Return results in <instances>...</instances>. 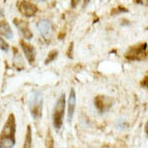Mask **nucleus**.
Instances as JSON below:
<instances>
[{"label": "nucleus", "mask_w": 148, "mask_h": 148, "mask_svg": "<svg viewBox=\"0 0 148 148\" xmlns=\"http://www.w3.org/2000/svg\"><path fill=\"white\" fill-rule=\"evenodd\" d=\"M16 123L13 114H10L0 133V148H13L15 146Z\"/></svg>", "instance_id": "obj_1"}, {"label": "nucleus", "mask_w": 148, "mask_h": 148, "mask_svg": "<svg viewBox=\"0 0 148 148\" xmlns=\"http://www.w3.org/2000/svg\"><path fill=\"white\" fill-rule=\"evenodd\" d=\"M64 108H65V96H64V94H62L57 100L56 105L54 107L53 116H52V119H53V125L56 130H59L62 126Z\"/></svg>", "instance_id": "obj_2"}, {"label": "nucleus", "mask_w": 148, "mask_h": 148, "mask_svg": "<svg viewBox=\"0 0 148 148\" xmlns=\"http://www.w3.org/2000/svg\"><path fill=\"white\" fill-rule=\"evenodd\" d=\"M30 111L35 120L40 119L42 113V95L40 92L37 91L33 95L30 103Z\"/></svg>", "instance_id": "obj_3"}, {"label": "nucleus", "mask_w": 148, "mask_h": 148, "mask_svg": "<svg viewBox=\"0 0 148 148\" xmlns=\"http://www.w3.org/2000/svg\"><path fill=\"white\" fill-rule=\"evenodd\" d=\"M144 56H146V45L145 44L130 47L127 53H125V56L130 59H138V60L144 58Z\"/></svg>", "instance_id": "obj_4"}, {"label": "nucleus", "mask_w": 148, "mask_h": 148, "mask_svg": "<svg viewBox=\"0 0 148 148\" xmlns=\"http://www.w3.org/2000/svg\"><path fill=\"white\" fill-rule=\"evenodd\" d=\"M38 30H39V33L42 38L49 39L52 33V26L49 21L40 20V22L38 23Z\"/></svg>", "instance_id": "obj_5"}, {"label": "nucleus", "mask_w": 148, "mask_h": 148, "mask_svg": "<svg viewBox=\"0 0 148 148\" xmlns=\"http://www.w3.org/2000/svg\"><path fill=\"white\" fill-rule=\"evenodd\" d=\"M37 7L34 4L30 3L28 1H22L20 4V11L22 12L23 15H25L26 17H32L37 12Z\"/></svg>", "instance_id": "obj_6"}, {"label": "nucleus", "mask_w": 148, "mask_h": 148, "mask_svg": "<svg viewBox=\"0 0 148 148\" xmlns=\"http://www.w3.org/2000/svg\"><path fill=\"white\" fill-rule=\"evenodd\" d=\"M14 23H15V25L17 26L19 31L21 32V34L24 36V38L27 40H30L31 38L33 37V34L32 32L30 31V29H29V26L27 23L23 22V21L21 20H14Z\"/></svg>", "instance_id": "obj_7"}, {"label": "nucleus", "mask_w": 148, "mask_h": 148, "mask_svg": "<svg viewBox=\"0 0 148 148\" xmlns=\"http://www.w3.org/2000/svg\"><path fill=\"white\" fill-rule=\"evenodd\" d=\"M107 100V97H104V96H98L95 100V104H96V107L98 108L100 112H106L110 107L112 106V103L111 101L106 102Z\"/></svg>", "instance_id": "obj_8"}, {"label": "nucleus", "mask_w": 148, "mask_h": 148, "mask_svg": "<svg viewBox=\"0 0 148 148\" xmlns=\"http://www.w3.org/2000/svg\"><path fill=\"white\" fill-rule=\"evenodd\" d=\"M75 105H76V96H75V91L74 89L70 90V96H69V101H68V121H71L74 114V110H75Z\"/></svg>", "instance_id": "obj_9"}, {"label": "nucleus", "mask_w": 148, "mask_h": 148, "mask_svg": "<svg viewBox=\"0 0 148 148\" xmlns=\"http://www.w3.org/2000/svg\"><path fill=\"white\" fill-rule=\"evenodd\" d=\"M21 45H22L23 51H24V53H25L26 57H27V59H28L29 61H30L31 63L34 62L35 56H36L35 49L32 46H30V45L26 44V42H21Z\"/></svg>", "instance_id": "obj_10"}, {"label": "nucleus", "mask_w": 148, "mask_h": 148, "mask_svg": "<svg viewBox=\"0 0 148 148\" xmlns=\"http://www.w3.org/2000/svg\"><path fill=\"white\" fill-rule=\"evenodd\" d=\"M0 34L7 38V39H12L13 38V33H12L10 26L4 21L0 22Z\"/></svg>", "instance_id": "obj_11"}, {"label": "nucleus", "mask_w": 148, "mask_h": 148, "mask_svg": "<svg viewBox=\"0 0 148 148\" xmlns=\"http://www.w3.org/2000/svg\"><path fill=\"white\" fill-rule=\"evenodd\" d=\"M31 147H32V130H31V126H28L27 134H26L23 148H31Z\"/></svg>", "instance_id": "obj_12"}, {"label": "nucleus", "mask_w": 148, "mask_h": 148, "mask_svg": "<svg viewBox=\"0 0 148 148\" xmlns=\"http://www.w3.org/2000/svg\"><path fill=\"white\" fill-rule=\"evenodd\" d=\"M46 148H53V139L51 134V131H49L47 135V143H46Z\"/></svg>", "instance_id": "obj_13"}, {"label": "nucleus", "mask_w": 148, "mask_h": 148, "mask_svg": "<svg viewBox=\"0 0 148 148\" xmlns=\"http://www.w3.org/2000/svg\"><path fill=\"white\" fill-rule=\"evenodd\" d=\"M0 49L4 51H9V45L5 42V40L1 39L0 38Z\"/></svg>", "instance_id": "obj_14"}, {"label": "nucleus", "mask_w": 148, "mask_h": 148, "mask_svg": "<svg viewBox=\"0 0 148 148\" xmlns=\"http://www.w3.org/2000/svg\"><path fill=\"white\" fill-rule=\"evenodd\" d=\"M56 54H57V51H51V53H49V57H47V60H46V63H49L51 61L53 60V59L56 57Z\"/></svg>", "instance_id": "obj_15"}, {"label": "nucleus", "mask_w": 148, "mask_h": 148, "mask_svg": "<svg viewBox=\"0 0 148 148\" xmlns=\"http://www.w3.org/2000/svg\"><path fill=\"white\" fill-rule=\"evenodd\" d=\"M135 3L142 4V5L148 6V0H135Z\"/></svg>", "instance_id": "obj_16"}, {"label": "nucleus", "mask_w": 148, "mask_h": 148, "mask_svg": "<svg viewBox=\"0 0 148 148\" xmlns=\"http://www.w3.org/2000/svg\"><path fill=\"white\" fill-rule=\"evenodd\" d=\"M80 0H72V6L73 7H75L76 5H77V3L79 2Z\"/></svg>", "instance_id": "obj_17"}, {"label": "nucleus", "mask_w": 148, "mask_h": 148, "mask_svg": "<svg viewBox=\"0 0 148 148\" xmlns=\"http://www.w3.org/2000/svg\"><path fill=\"white\" fill-rule=\"evenodd\" d=\"M145 131H146V133L148 134V123H147V125H146V127H145Z\"/></svg>", "instance_id": "obj_18"}, {"label": "nucleus", "mask_w": 148, "mask_h": 148, "mask_svg": "<svg viewBox=\"0 0 148 148\" xmlns=\"http://www.w3.org/2000/svg\"><path fill=\"white\" fill-rule=\"evenodd\" d=\"M147 30H148V28H147Z\"/></svg>", "instance_id": "obj_19"}]
</instances>
